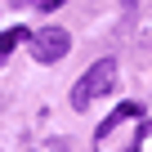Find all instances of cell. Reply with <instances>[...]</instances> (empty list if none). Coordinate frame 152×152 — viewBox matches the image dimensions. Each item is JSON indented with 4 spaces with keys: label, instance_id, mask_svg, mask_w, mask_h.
Returning <instances> with one entry per match:
<instances>
[{
    "label": "cell",
    "instance_id": "obj_1",
    "mask_svg": "<svg viewBox=\"0 0 152 152\" xmlns=\"http://www.w3.org/2000/svg\"><path fill=\"white\" fill-rule=\"evenodd\" d=\"M116 85V58H99V63H90L85 72H81V81L72 85V107H90L94 99H103L107 90Z\"/></svg>",
    "mask_w": 152,
    "mask_h": 152
},
{
    "label": "cell",
    "instance_id": "obj_2",
    "mask_svg": "<svg viewBox=\"0 0 152 152\" xmlns=\"http://www.w3.org/2000/svg\"><path fill=\"white\" fill-rule=\"evenodd\" d=\"M67 49H72V36H67L63 27H45V31L31 36V54H36V63H58Z\"/></svg>",
    "mask_w": 152,
    "mask_h": 152
},
{
    "label": "cell",
    "instance_id": "obj_3",
    "mask_svg": "<svg viewBox=\"0 0 152 152\" xmlns=\"http://www.w3.org/2000/svg\"><path fill=\"white\" fill-rule=\"evenodd\" d=\"M134 116H143V107H139V103H121V107H116V112H112V116L94 130V139H107L116 125H125V121H134Z\"/></svg>",
    "mask_w": 152,
    "mask_h": 152
},
{
    "label": "cell",
    "instance_id": "obj_4",
    "mask_svg": "<svg viewBox=\"0 0 152 152\" xmlns=\"http://www.w3.org/2000/svg\"><path fill=\"white\" fill-rule=\"evenodd\" d=\"M27 40H31L27 27H9V31H0V49H5V54H9L14 45H27Z\"/></svg>",
    "mask_w": 152,
    "mask_h": 152
},
{
    "label": "cell",
    "instance_id": "obj_5",
    "mask_svg": "<svg viewBox=\"0 0 152 152\" xmlns=\"http://www.w3.org/2000/svg\"><path fill=\"white\" fill-rule=\"evenodd\" d=\"M0 63H5V49H0Z\"/></svg>",
    "mask_w": 152,
    "mask_h": 152
}]
</instances>
